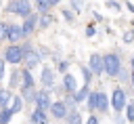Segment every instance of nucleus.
<instances>
[{"instance_id":"nucleus-1","label":"nucleus","mask_w":134,"mask_h":124,"mask_svg":"<svg viewBox=\"0 0 134 124\" xmlns=\"http://www.w3.org/2000/svg\"><path fill=\"white\" fill-rule=\"evenodd\" d=\"M21 48H23V67H27V69H36V67H40V65L44 63L40 50H38L31 42L21 44Z\"/></svg>"},{"instance_id":"nucleus-2","label":"nucleus","mask_w":134,"mask_h":124,"mask_svg":"<svg viewBox=\"0 0 134 124\" xmlns=\"http://www.w3.org/2000/svg\"><path fill=\"white\" fill-rule=\"evenodd\" d=\"M103 67H105V76H107V78H117L119 69L124 67L121 57H119L117 53H107V55H103Z\"/></svg>"},{"instance_id":"nucleus-3","label":"nucleus","mask_w":134,"mask_h":124,"mask_svg":"<svg viewBox=\"0 0 134 124\" xmlns=\"http://www.w3.org/2000/svg\"><path fill=\"white\" fill-rule=\"evenodd\" d=\"M126 103H128V95H126V90H124L121 86H115V88L111 90L109 105L113 107V111H115V113H124V109H126Z\"/></svg>"},{"instance_id":"nucleus-4","label":"nucleus","mask_w":134,"mask_h":124,"mask_svg":"<svg viewBox=\"0 0 134 124\" xmlns=\"http://www.w3.org/2000/svg\"><path fill=\"white\" fill-rule=\"evenodd\" d=\"M8 65L17 67V65H23V48H21V42L19 44H8L4 48V57H2Z\"/></svg>"},{"instance_id":"nucleus-5","label":"nucleus","mask_w":134,"mask_h":124,"mask_svg":"<svg viewBox=\"0 0 134 124\" xmlns=\"http://www.w3.org/2000/svg\"><path fill=\"white\" fill-rule=\"evenodd\" d=\"M40 84H42V88L50 90L57 84V69L50 65H40Z\"/></svg>"},{"instance_id":"nucleus-6","label":"nucleus","mask_w":134,"mask_h":124,"mask_svg":"<svg viewBox=\"0 0 134 124\" xmlns=\"http://www.w3.org/2000/svg\"><path fill=\"white\" fill-rule=\"evenodd\" d=\"M38 21H40V13H36V11L23 19L21 29H23V36H25V38L34 36V34H36V29H40V27H38Z\"/></svg>"},{"instance_id":"nucleus-7","label":"nucleus","mask_w":134,"mask_h":124,"mask_svg":"<svg viewBox=\"0 0 134 124\" xmlns=\"http://www.w3.org/2000/svg\"><path fill=\"white\" fill-rule=\"evenodd\" d=\"M67 111H69V105L65 103V99H59V101H52L50 103V107H48V113L59 122V120H65V116H67Z\"/></svg>"},{"instance_id":"nucleus-8","label":"nucleus","mask_w":134,"mask_h":124,"mask_svg":"<svg viewBox=\"0 0 134 124\" xmlns=\"http://www.w3.org/2000/svg\"><path fill=\"white\" fill-rule=\"evenodd\" d=\"M21 40H25L23 29H21V23H8V29H6V42H8V44H19Z\"/></svg>"},{"instance_id":"nucleus-9","label":"nucleus","mask_w":134,"mask_h":124,"mask_svg":"<svg viewBox=\"0 0 134 124\" xmlns=\"http://www.w3.org/2000/svg\"><path fill=\"white\" fill-rule=\"evenodd\" d=\"M88 67H90V71H92V76H103L105 74V67H103V55L100 53H92L90 55V59H88Z\"/></svg>"},{"instance_id":"nucleus-10","label":"nucleus","mask_w":134,"mask_h":124,"mask_svg":"<svg viewBox=\"0 0 134 124\" xmlns=\"http://www.w3.org/2000/svg\"><path fill=\"white\" fill-rule=\"evenodd\" d=\"M50 103H52V95H50V90L42 88V90H38V92H36V99H34V105H36V107H40V109H46V111H48Z\"/></svg>"},{"instance_id":"nucleus-11","label":"nucleus","mask_w":134,"mask_h":124,"mask_svg":"<svg viewBox=\"0 0 134 124\" xmlns=\"http://www.w3.org/2000/svg\"><path fill=\"white\" fill-rule=\"evenodd\" d=\"M34 13V4H31V0H17V6H15V17H21V19H25L27 15H31Z\"/></svg>"},{"instance_id":"nucleus-12","label":"nucleus","mask_w":134,"mask_h":124,"mask_svg":"<svg viewBox=\"0 0 134 124\" xmlns=\"http://www.w3.org/2000/svg\"><path fill=\"white\" fill-rule=\"evenodd\" d=\"M48 120H50V113L46 109L34 107V111L29 113V124H48Z\"/></svg>"},{"instance_id":"nucleus-13","label":"nucleus","mask_w":134,"mask_h":124,"mask_svg":"<svg viewBox=\"0 0 134 124\" xmlns=\"http://www.w3.org/2000/svg\"><path fill=\"white\" fill-rule=\"evenodd\" d=\"M63 86H65V92H69V95H73L77 88H80V84H77V78L71 74V71H67V74H63Z\"/></svg>"},{"instance_id":"nucleus-14","label":"nucleus","mask_w":134,"mask_h":124,"mask_svg":"<svg viewBox=\"0 0 134 124\" xmlns=\"http://www.w3.org/2000/svg\"><path fill=\"white\" fill-rule=\"evenodd\" d=\"M31 4H34V11L42 15V13H50L59 4V0H34Z\"/></svg>"},{"instance_id":"nucleus-15","label":"nucleus","mask_w":134,"mask_h":124,"mask_svg":"<svg viewBox=\"0 0 134 124\" xmlns=\"http://www.w3.org/2000/svg\"><path fill=\"white\" fill-rule=\"evenodd\" d=\"M96 111H109V95L105 90H96Z\"/></svg>"},{"instance_id":"nucleus-16","label":"nucleus","mask_w":134,"mask_h":124,"mask_svg":"<svg viewBox=\"0 0 134 124\" xmlns=\"http://www.w3.org/2000/svg\"><path fill=\"white\" fill-rule=\"evenodd\" d=\"M88 95H90V84H82V86H80V88L71 95V99H73V103L77 105V103H84Z\"/></svg>"},{"instance_id":"nucleus-17","label":"nucleus","mask_w":134,"mask_h":124,"mask_svg":"<svg viewBox=\"0 0 134 124\" xmlns=\"http://www.w3.org/2000/svg\"><path fill=\"white\" fill-rule=\"evenodd\" d=\"M36 92H38V88H36V86H19V95L23 97V101H25V103H34Z\"/></svg>"},{"instance_id":"nucleus-18","label":"nucleus","mask_w":134,"mask_h":124,"mask_svg":"<svg viewBox=\"0 0 134 124\" xmlns=\"http://www.w3.org/2000/svg\"><path fill=\"white\" fill-rule=\"evenodd\" d=\"M23 97L21 95H13V99H10V103H8V109H10V113L15 116V113H21V109H23Z\"/></svg>"},{"instance_id":"nucleus-19","label":"nucleus","mask_w":134,"mask_h":124,"mask_svg":"<svg viewBox=\"0 0 134 124\" xmlns=\"http://www.w3.org/2000/svg\"><path fill=\"white\" fill-rule=\"evenodd\" d=\"M65 122H67V124H84V118H82V113H80L75 107H71V109L67 111V116H65Z\"/></svg>"},{"instance_id":"nucleus-20","label":"nucleus","mask_w":134,"mask_h":124,"mask_svg":"<svg viewBox=\"0 0 134 124\" xmlns=\"http://www.w3.org/2000/svg\"><path fill=\"white\" fill-rule=\"evenodd\" d=\"M21 86H36V78H34L31 69H27V67L21 69Z\"/></svg>"},{"instance_id":"nucleus-21","label":"nucleus","mask_w":134,"mask_h":124,"mask_svg":"<svg viewBox=\"0 0 134 124\" xmlns=\"http://www.w3.org/2000/svg\"><path fill=\"white\" fill-rule=\"evenodd\" d=\"M52 23H54V17H52L50 13H42V15H40V21H38V27H40V29H48Z\"/></svg>"},{"instance_id":"nucleus-22","label":"nucleus","mask_w":134,"mask_h":124,"mask_svg":"<svg viewBox=\"0 0 134 124\" xmlns=\"http://www.w3.org/2000/svg\"><path fill=\"white\" fill-rule=\"evenodd\" d=\"M10 99H13V90L10 88H0V109L2 107H8Z\"/></svg>"},{"instance_id":"nucleus-23","label":"nucleus","mask_w":134,"mask_h":124,"mask_svg":"<svg viewBox=\"0 0 134 124\" xmlns=\"http://www.w3.org/2000/svg\"><path fill=\"white\" fill-rule=\"evenodd\" d=\"M17 86H21V69H13V71H10V80H8V88L13 90V88H17Z\"/></svg>"},{"instance_id":"nucleus-24","label":"nucleus","mask_w":134,"mask_h":124,"mask_svg":"<svg viewBox=\"0 0 134 124\" xmlns=\"http://www.w3.org/2000/svg\"><path fill=\"white\" fill-rule=\"evenodd\" d=\"M86 107H88L90 113L96 111V90H90V95L86 97Z\"/></svg>"},{"instance_id":"nucleus-25","label":"nucleus","mask_w":134,"mask_h":124,"mask_svg":"<svg viewBox=\"0 0 134 124\" xmlns=\"http://www.w3.org/2000/svg\"><path fill=\"white\" fill-rule=\"evenodd\" d=\"M77 69L82 71L84 84H90V80H92V71H90V67H88V65H84V63H80V65H77Z\"/></svg>"},{"instance_id":"nucleus-26","label":"nucleus","mask_w":134,"mask_h":124,"mask_svg":"<svg viewBox=\"0 0 134 124\" xmlns=\"http://www.w3.org/2000/svg\"><path fill=\"white\" fill-rule=\"evenodd\" d=\"M124 111H126L124 116H126L128 124H134V103H132V101H128V103H126V109H124Z\"/></svg>"},{"instance_id":"nucleus-27","label":"nucleus","mask_w":134,"mask_h":124,"mask_svg":"<svg viewBox=\"0 0 134 124\" xmlns=\"http://www.w3.org/2000/svg\"><path fill=\"white\" fill-rule=\"evenodd\" d=\"M61 17H63L67 23H75V17H77V15H75L71 8H63V11H61Z\"/></svg>"},{"instance_id":"nucleus-28","label":"nucleus","mask_w":134,"mask_h":124,"mask_svg":"<svg viewBox=\"0 0 134 124\" xmlns=\"http://www.w3.org/2000/svg\"><path fill=\"white\" fill-rule=\"evenodd\" d=\"M69 65H71V63H69L67 59H61V61H57V67H54V69H57L59 74H67V71H69Z\"/></svg>"},{"instance_id":"nucleus-29","label":"nucleus","mask_w":134,"mask_h":124,"mask_svg":"<svg viewBox=\"0 0 134 124\" xmlns=\"http://www.w3.org/2000/svg\"><path fill=\"white\" fill-rule=\"evenodd\" d=\"M105 6H107L109 11H113V13H121V8H124L117 0H105Z\"/></svg>"},{"instance_id":"nucleus-30","label":"nucleus","mask_w":134,"mask_h":124,"mask_svg":"<svg viewBox=\"0 0 134 124\" xmlns=\"http://www.w3.org/2000/svg\"><path fill=\"white\" fill-rule=\"evenodd\" d=\"M10 120H13L10 109H8V107H2V109H0V122H2V124H8Z\"/></svg>"},{"instance_id":"nucleus-31","label":"nucleus","mask_w":134,"mask_h":124,"mask_svg":"<svg viewBox=\"0 0 134 124\" xmlns=\"http://www.w3.org/2000/svg\"><path fill=\"white\" fill-rule=\"evenodd\" d=\"M69 8H71L75 15H80V13L84 11V2H82V0H69Z\"/></svg>"},{"instance_id":"nucleus-32","label":"nucleus","mask_w":134,"mask_h":124,"mask_svg":"<svg viewBox=\"0 0 134 124\" xmlns=\"http://www.w3.org/2000/svg\"><path fill=\"white\" fill-rule=\"evenodd\" d=\"M84 34H86V38H94V36H96V23H94V21L86 23V29H84Z\"/></svg>"},{"instance_id":"nucleus-33","label":"nucleus","mask_w":134,"mask_h":124,"mask_svg":"<svg viewBox=\"0 0 134 124\" xmlns=\"http://www.w3.org/2000/svg\"><path fill=\"white\" fill-rule=\"evenodd\" d=\"M121 42H124V44H132V42H134V29H126V32L121 34Z\"/></svg>"},{"instance_id":"nucleus-34","label":"nucleus","mask_w":134,"mask_h":124,"mask_svg":"<svg viewBox=\"0 0 134 124\" xmlns=\"http://www.w3.org/2000/svg\"><path fill=\"white\" fill-rule=\"evenodd\" d=\"M15 6H17V0H8V2L4 4V13H8V15H15Z\"/></svg>"},{"instance_id":"nucleus-35","label":"nucleus","mask_w":134,"mask_h":124,"mask_svg":"<svg viewBox=\"0 0 134 124\" xmlns=\"http://www.w3.org/2000/svg\"><path fill=\"white\" fill-rule=\"evenodd\" d=\"M6 29H8V23L0 21V42H6Z\"/></svg>"},{"instance_id":"nucleus-36","label":"nucleus","mask_w":134,"mask_h":124,"mask_svg":"<svg viewBox=\"0 0 134 124\" xmlns=\"http://www.w3.org/2000/svg\"><path fill=\"white\" fill-rule=\"evenodd\" d=\"M117 78H119L121 82H126V80H130V71H128L126 67H121V69H119V74H117Z\"/></svg>"},{"instance_id":"nucleus-37","label":"nucleus","mask_w":134,"mask_h":124,"mask_svg":"<svg viewBox=\"0 0 134 124\" xmlns=\"http://www.w3.org/2000/svg\"><path fill=\"white\" fill-rule=\"evenodd\" d=\"M52 92H57V95H65V86H63V82H59V84H54L52 88H50Z\"/></svg>"},{"instance_id":"nucleus-38","label":"nucleus","mask_w":134,"mask_h":124,"mask_svg":"<svg viewBox=\"0 0 134 124\" xmlns=\"http://www.w3.org/2000/svg\"><path fill=\"white\" fill-rule=\"evenodd\" d=\"M113 122H115V124H128V120H126L124 113H115V116H113Z\"/></svg>"},{"instance_id":"nucleus-39","label":"nucleus","mask_w":134,"mask_h":124,"mask_svg":"<svg viewBox=\"0 0 134 124\" xmlns=\"http://www.w3.org/2000/svg\"><path fill=\"white\" fill-rule=\"evenodd\" d=\"M84 124H100V120H98L94 113H90V118H88V120H84Z\"/></svg>"},{"instance_id":"nucleus-40","label":"nucleus","mask_w":134,"mask_h":124,"mask_svg":"<svg viewBox=\"0 0 134 124\" xmlns=\"http://www.w3.org/2000/svg\"><path fill=\"white\" fill-rule=\"evenodd\" d=\"M4 71H6V61H4V59H0V82L4 80Z\"/></svg>"},{"instance_id":"nucleus-41","label":"nucleus","mask_w":134,"mask_h":124,"mask_svg":"<svg viewBox=\"0 0 134 124\" xmlns=\"http://www.w3.org/2000/svg\"><path fill=\"white\" fill-rule=\"evenodd\" d=\"M92 17H94V21H98V23L103 21V15H100V13H96V11H92Z\"/></svg>"},{"instance_id":"nucleus-42","label":"nucleus","mask_w":134,"mask_h":124,"mask_svg":"<svg viewBox=\"0 0 134 124\" xmlns=\"http://www.w3.org/2000/svg\"><path fill=\"white\" fill-rule=\"evenodd\" d=\"M126 8H128L130 13H134V4H132V2H128V0H126Z\"/></svg>"},{"instance_id":"nucleus-43","label":"nucleus","mask_w":134,"mask_h":124,"mask_svg":"<svg viewBox=\"0 0 134 124\" xmlns=\"http://www.w3.org/2000/svg\"><path fill=\"white\" fill-rule=\"evenodd\" d=\"M130 84H132V88H134V71L130 69Z\"/></svg>"},{"instance_id":"nucleus-44","label":"nucleus","mask_w":134,"mask_h":124,"mask_svg":"<svg viewBox=\"0 0 134 124\" xmlns=\"http://www.w3.org/2000/svg\"><path fill=\"white\" fill-rule=\"evenodd\" d=\"M130 69H132V71H134V57H132V59H130Z\"/></svg>"},{"instance_id":"nucleus-45","label":"nucleus","mask_w":134,"mask_h":124,"mask_svg":"<svg viewBox=\"0 0 134 124\" xmlns=\"http://www.w3.org/2000/svg\"><path fill=\"white\" fill-rule=\"evenodd\" d=\"M0 124H2V122H0Z\"/></svg>"}]
</instances>
